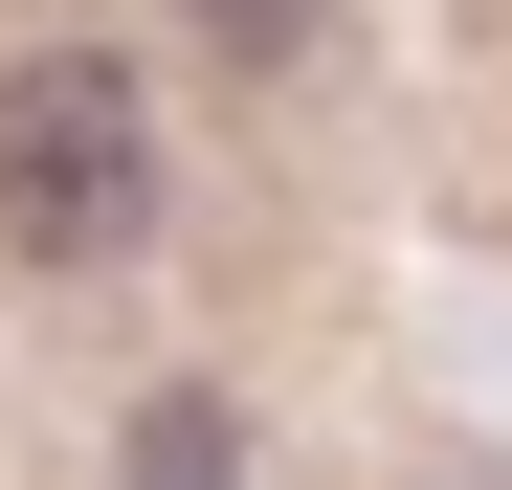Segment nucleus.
<instances>
[{"instance_id":"nucleus-1","label":"nucleus","mask_w":512,"mask_h":490,"mask_svg":"<svg viewBox=\"0 0 512 490\" xmlns=\"http://www.w3.org/2000/svg\"><path fill=\"white\" fill-rule=\"evenodd\" d=\"M0 245L23 268H134L156 245V112L112 45H23L0 67Z\"/></svg>"},{"instance_id":"nucleus-2","label":"nucleus","mask_w":512,"mask_h":490,"mask_svg":"<svg viewBox=\"0 0 512 490\" xmlns=\"http://www.w3.org/2000/svg\"><path fill=\"white\" fill-rule=\"evenodd\" d=\"M134 490H245V401H223V379L134 401Z\"/></svg>"},{"instance_id":"nucleus-3","label":"nucleus","mask_w":512,"mask_h":490,"mask_svg":"<svg viewBox=\"0 0 512 490\" xmlns=\"http://www.w3.org/2000/svg\"><path fill=\"white\" fill-rule=\"evenodd\" d=\"M201 23H223V45H290V23H312V0H201Z\"/></svg>"}]
</instances>
